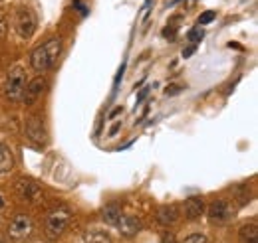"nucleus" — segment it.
Wrapping results in <instances>:
<instances>
[{
	"label": "nucleus",
	"instance_id": "nucleus-5",
	"mask_svg": "<svg viewBox=\"0 0 258 243\" xmlns=\"http://www.w3.org/2000/svg\"><path fill=\"white\" fill-rule=\"evenodd\" d=\"M14 28L18 32L20 38H30L36 30V14L30 8L20 6L16 10V18H14Z\"/></svg>",
	"mask_w": 258,
	"mask_h": 243
},
{
	"label": "nucleus",
	"instance_id": "nucleus-19",
	"mask_svg": "<svg viewBox=\"0 0 258 243\" xmlns=\"http://www.w3.org/2000/svg\"><path fill=\"white\" fill-rule=\"evenodd\" d=\"M183 243H209V239H207V235H203V233H193V235L185 237Z\"/></svg>",
	"mask_w": 258,
	"mask_h": 243
},
{
	"label": "nucleus",
	"instance_id": "nucleus-15",
	"mask_svg": "<svg viewBox=\"0 0 258 243\" xmlns=\"http://www.w3.org/2000/svg\"><path fill=\"white\" fill-rule=\"evenodd\" d=\"M101 215H103V219H105L107 225H117V221L121 219L123 213H121V208H119L117 204H109V206L103 208Z\"/></svg>",
	"mask_w": 258,
	"mask_h": 243
},
{
	"label": "nucleus",
	"instance_id": "nucleus-26",
	"mask_svg": "<svg viewBox=\"0 0 258 243\" xmlns=\"http://www.w3.org/2000/svg\"><path fill=\"white\" fill-rule=\"evenodd\" d=\"M0 22H4V10L0 8Z\"/></svg>",
	"mask_w": 258,
	"mask_h": 243
},
{
	"label": "nucleus",
	"instance_id": "nucleus-1",
	"mask_svg": "<svg viewBox=\"0 0 258 243\" xmlns=\"http://www.w3.org/2000/svg\"><path fill=\"white\" fill-rule=\"evenodd\" d=\"M60 52H62V42L58 38H50L48 42H44L34 50L30 56V63L36 71H46L58 61Z\"/></svg>",
	"mask_w": 258,
	"mask_h": 243
},
{
	"label": "nucleus",
	"instance_id": "nucleus-17",
	"mask_svg": "<svg viewBox=\"0 0 258 243\" xmlns=\"http://www.w3.org/2000/svg\"><path fill=\"white\" fill-rule=\"evenodd\" d=\"M187 38H189V42H193V44H197V42H201V40L205 38V32L201 30V26H197V28H193V30H189V34H187Z\"/></svg>",
	"mask_w": 258,
	"mask_h": 243
},
{
	"label": "nucleus",
	"instance_id": "nucleus-4",
	"mask_svg": "<svg viewBox=\"0 0 258 243\" xmlns=\"http://www.w3.org/2000/svg\"><path fill=\"white\" fill-rule=\"evenodd\" d=\"M34 231V221L30 215L26 213H18L12 217V221L8 223V237L12 241L20 243L24 239H28Z\"/></svg>",
	"mask_w": 258,
	"mask_h": 243
},
{
	"label": "nucleus",
	"instance_id": "nucleus-22",
	"mask_svg": "<svg viewBox=\"0 0 258 243\" xmlns=\"http://www.w3.org/2000/svg\"><path fill=\"white\" fill-rule=\"evenodd\" d=\"M147 93H149V87H145L143 91H139V95H137V103H141V101L145 99V95H147Z\"/></svg>",
	"mask_w": 258,
	"mask_h": 243
},
{
	"label": "nucleus",
	"instance_id": "nucleus-10",
	"mask_svg": "<svg viewBox=\"0 0 258 243\" xmlns=\"http://www.w3.org/2000/svg\"><path fill=\"white\" fill-rule=\"evenodd\" d=\"M115 227L121 231V235L133 237L135 233H139V229H141V221H139L137 217H133V215H121V219L117 221Z\"/></svg>",
	"mask_w": 258,
	"mask_h": 243
},
{
	"label": "nucleus",
	"instance_id": "nucleus-11",
	"mask_svg": "<svg viewBox=\"0 0 258 243\" xmlns=\"http://www.w3.org/2000/svg\"><path fill=\"white\" fill-rule=\"evenodd\" d=\"M14 168V154L8 145L0 143V174H8Z\"/></svg>",
	"mask_w": 258,
	"mask_h": 243
},
{
	"label": "nucleus",
	"instance_id": "nucleus-18",
	"mask_svg": "<svg viewBox=\"0 0 258 243\" xmlns=\"http://www.w3.org/2000/svg\"><path fill=\"white\" fill-rule=\"evenodd\" d=\"M215 18H217V14H215L213 10H207V12H203V14L199 16V24H211Z\"/></svg>",
	"mask_w": 258,
	"mask_h": 243
},
{
	"label": "nucleus",
	"instance_id": "nucleus-9",
	"mask_svg": "<svg viewBox=\"0 0 258 243\" xmlns=\"http://www.w3.org/2000/svg\"><path fill=\"white\" fill-rule=\"evenodd\" d=\"M203 213H205V204H203L201 198L191 196V198H187V200L183 202V215H185L187 219H197V217H201Z\"/></svg>",
	"mask_w": 258,
	"mask_h": 243
},
{
	"label": "nucleus",
	"instance_id": "nucleus-8",
	"mask_svg": "<svg viewBox=\"0 0 258 243\" xmlns=\"http://www.w3.org/2000/svg\"><path fill=\"white\" fill-rule=\"evenodd\" d=\"M26 137L36 143V145H46V141H48V135H46V129H44V123L40 121L36 115L28 119L26 123Z\"/></svg>",
	"mask_w": 258,
	"mask_h": 243
},
{
	"label": "nucleus",
	"instance_id": "nucleus-2",
	"mask_svg": "<svg viewBox=\"0 0 258 243\" xmlns=\"http://www.w3.org/2000/svg\"><path fill=\"white\" fill-rule=\"evenodd\" d=\"M26 87H28V77L24 67L14 65L10 67L8 75H6V83H4V95L8 101H22L26 95Z\"/></svg>",
	"mask_w": 258,
	"mask_h": 243
},
{
	"label": "nucleus",
	"instance_id": "nucleus-16",
	"mask_svg": "<svg viewBox=\"0 0 258 243\" xmlns=\"http://www.w3.org/2000/svg\"><path fill=\"white\" fill-rule=\"evenodd\" d=\"M44 89H46V81L38 77V79L30 81V85L26 87V95H24V99H26L28 103H34V99H36V97H40V95L44 93Z\"/></svg>",
	"mask_w": 258,
	"mask_h": 243
},
{
	"label": "nucleus",
	"instance_id": "nucleus-25",
	"mask_svg": "<svg viewBox=\"0 0 258 243\" xmlns=\"http://www.w3.org/2000/svg\"><path fill=\"white\" fill-rule=\"evenodd\" d=\"M6 34V22H0V38H4Z\"/></svg>",
	"mask_w": 258,
	"mask_h": 243
},
{
	"label": "nucleus",
	"instance_id": "nucleus-7",
	"mask_svg": "<svg viewBox=\"0 0 258 243\" xmlns=\"http://www.w3.org/2000/svg\"><path fill=\"white\" fill-rule=\"evenodd\" d=\"M16 194L22 202H28V204H38L42 200V188L38 184L30 180V178H22L16 184Z\"/></svg>",
	"mask_w": 258,
	"mask_h": 243
},
{
	"label": "nucleus",
	"instance_id": "nucleus-24",
	"mask_svg": "<svg viewBox=\"0 0 258 243\" xmlns=\"http://www.w3.org/2000/svg\"><path fill=\"white\" fill-rule=\"evenodd\" d=\"M193 52H195V46H191L189 50H185V52H183V56H185V58H189V56H193Z\"/></svg>",
	"mask_w": 258,
	"mask_h": 243
},
{
	"label": "nucleus",
	"instance_id": "nucleus-13",
	"mask_svg": "<svg viewBox=\"0 0 258 243\" xmlns=\"http://www.w3.org/2000/svg\"><path fill=\"white\" fill-rule=\"evenodd\" d=\"M177 217H179V212H177L175 206H163V208H159V212H157V221H159L161 225H171V223H175Z\"/></svg>",
	"mask_w": 258,
	"mask_h": 243
},
{
	"label": "nucleus",
	"instance_id": "nucleus-6",
	"mask_svg": "<svg viewBox=\"0 0 258 243\" xmlns=\"http://www.w3.org/2000/svg\"><path fill=\"white\" fill-rule=\"evenodd\" d=\"M207 215H209V221L211 223H217V225H223L226 221H230L234 217V208L230 206V202L226 200H217L209 206L207 210Z\"/></svg>",
	"mask_w": 258,
	"mask_h": 243
},
{
	"label": "nucleus",
	"instance_id": "nucleus-3",
	"mask_svg": "<svg viewBox=\"0 0 258 243\" xmlns=\"http://www.w3.org/2000/svg\"><path fill=\"white\" fill-rule=\"evenodd\" d=\"M70 221H72V213L68 208L64 206H58V208H52L48 215H46V235L50 237V239H58L62 233L66 231V227L70 225Z\"/></svg>",
	"mask_w": 258,
	"mask_h": 243
},
{
	"label": "nucleus",
	"instance_id": "nucleus-21",
	"mask_svg": "<svg viewBox=\"0 0 258 243\" xmlns=\"http://www.w3.org/2000/svg\"><path fill=\"white\" fill-rule=\"evenodd\" d=\"M163 36H169L167 40H175V38H173V36H175V28H165V30H163Z\"/></svg>",
	"mask_w": 258,
	"mask_h": 243
},
{
	"label": "nucleus",
	"instance_id": "nucleus-20",
	"mask_svg": "<svg viewBox=\"0 0 258 243\" xmlns=\"http://www.w3.org/2000/svg\"><path fill=\"white\" fill-rule=\"evenodd\" d=\"M161 243H177V239H175V235H173V233L165 231V233L161 235Z\"/></svg>",
	"mask_w": 258,
	"mask_h": 243
},
{
	"label": "nucleus",
	"instance_id": "nucleus-14",
	"mask_svg": "<svg viewBox=\"0 0 258 243\" xmlns=\"http://www.w3.org/2000/svg\"><path fill=\"white\" fill-rule=\"evenodd\" d=\"M84 243H113V239L103 229H90L84 233Z\"/></svg>",
	"mask_w": 258,
	"mask_h": 243
},
{
	"label": "nucleus",
	"instance_id": "nucleus-12",
	"mask_svg": "<svg viewBox=\"0 0 258 243\" xmlns=\"http://www.w3.org/2000/svg\"><path fill=\"white\" fill-rule=\"evenodd\" d=\"M238 237L242 243H258V225L254 221L250 223H244L238 231Z\"/></svg>",
	"mask_w": 258,
	"mask_h": 243
},
{
	"label": "nucleus",
	"instance_id": "nucleus-23",
	"mask_svg": "<svg viewBox=\"0 0 258 243\" xmlns=\"http://www.w3.org/2000/svg\"><path fill=\"white\" fill-rule=\"evenodd\" d=\"M119 113H121V107H117V109H113V111H111V115H109V119H115V117H117Z\"/></svg>",
	"mask_w": 258,
	"mask_h": 243
},
{
	"label": "nucleus",
	"instance_id": "nucleus-27",
	"mask_svg": "<svg viewBox=\"0 0 258 243\" xmlns=\"http://www.w3.org/2000/svg\"><path fill=\"white\" fill-rule=\"evenodd\" d=\"M2 208H4V202H2V198H0V210H2Z\"/></svg>",
	"mask_w": 258,
	"mask_h": 243
}]
</instances>
